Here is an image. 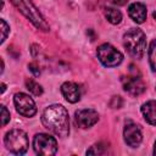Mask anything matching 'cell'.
I'll use <instances>...</instances> for the list:
<instances>
[{
	"label": "cell",
	"mask_w": 156,
	"mask_h": 156,
	"mask_svg": "<svg viewBox=\"0 0 156 156\" xmlns=\"http://www.w3.org/2000/svg\"><path fill=\"white\" fill-rule=\"evenodd\" d=\"M43 126L56 134L57 136L65 138L69 133V118L67 110L58 104L48 106L41 115Z\"/></svg>",
	"instance_id": "cell-1"
},
{
	"label": "cell",
	"mask_w": 156,
	"mask_h": 156,
	"mask_svg": "<svg viewBox=\"0 0 156 156\" xmlns=\"http://www.w3.org/2000/svg\"><path fill=\"white\" fill-rule=\"evenodd\" d=\"M123 45L130 56L141 58L146 50L145 33L139 28H130L123 35Z\"/></svg>",
	"instance_id": "cell-2"
},
{
	"label": "cell",
	"mask_w": 156,
	"mask_h": 156,
	"mask_svg": "<svg viewBox=\"0 0 156 156\" xmlns=\"http://www.w3.org/2000/svg\"><path fill=\"white\" fill-rule=\"evenodd\" d=\"M16 7L17 10L23 13L38 29L43 30V32H48L50 29L48 22L45 21V18L41 16V13L39 12V10L35 7V5L30 1V0H10Z\"/></svg>",
	"instance_id": "cell-3"
},
{
	"label": "cell",
	"mask_w": 156,
	"mask_h": 156,
	"mask_svg": "<svg viewBox=\"0 0 156 156\" xmlns=\"http://www.w3.org/2000/svg\"><path fill=\"white\" fill-rule=\"evenodd\" d=\"M4 141L7 150L15 155H22L28 149V136L22 129H12L7 132Z\"/></svg>",
	"instance_id": "cell-4"
},
{
	"label": "cell",
	"mask_w": 156,
	"mask_h": 156,
	"mask_svg": "<svg viewBox=\"0 0 156 156\" xmlns=\"http://www.w3.org/2000/svg\"><path fill=\"white\" fill-rule=\"evenodd\" d=\"M96 55L99 61L105 67H116L123 61L122 52L108 43L101 44L96 50Z\"/></svg>",
	"instance_id": "cell-5"
},
{
	"label": "cell",
	"mask_w": 156,
	"mask_h": 156,
	"mask_svg": "<svg viewBox=\"0 0 156 156\" xmlns=\"http://www.w3.org/2000/svg\"><path fill=\"white\" fill-rule=\"evenodd\" d=\"M33 147L35 154L43 155V156H50L55 155L57 151V141L54 136L45 134V133H39L35 134L33 139Z\"/></svg>",
	"instance_id": "cell-6"
},
{
	"label": "cell",
	"mask_w": 156,
	"mask_h": 156,
	"mask_svg": "<svg viewBox=\"0 0 156 156\" xmlns=\"http://www.w3.org/2000/svg\"><path fill=\"white\" fill-rule=\"evenodd\" d=\"M13 102H15V107L17 112L24 117H33L37 113V106H35L34 100L24 93L15 94Z\"/></svg>",
	"instance_id": "cell-7"
},
{
	"label": "cell",
	"mask_w": 156,
	"mask_h": 156,
	"mask_svg": "<svg viewBox=\"0 0 156 156\" xmlns=\"http://www.w3.org/2000/svg\"><path fill=\"white\" fill-rule=\"evenodd\" d=\"M123 136L127 145H129L130 147H138L143 140L141 128L136 123L128 121L126 122V126L123 129Z\"/></svg>",
	"instance_id": "cell-8"
},
{
	"label": "cell",
	"mask_w": 156,
	"mask_h": 156,
	"mask_svg": "<svg viewBox=\"0 0 156 156\" xmlns=\"http://www.w3.org/2000/svg\"><path fill=\"white\" fill-rule=\"evenodd\" d=\"M74 121L76 124L79 128H90L99 121V115L93 108H82L76 111L74 113Z\"/></svg>",
	"instance_id": "cell-9"
},
{
	"label": "cell",
	"mask_w": 156,
	"mask_h": 156,
	"mask_svg": "<svg viewBox=\"0 0 156 156\" xmlns=\"http://www.w3.org/2000/svg\"><path fill=\"white\" fill-rule=\"evenodd\" d=\"M122 84H123V89L132 96H138L143 94L145 90L144 82L136 74H128L122 79Z\"/></svg>",
	"instance_id": "cell-10"
},
{
	"label": "cell",
	"mask_w": 156,
	"mask_h": 156,
	"mask_svg": "<svg viewBox=\"0 0 156 156\" xmlns=\"http://www.w3.org/2000/svg\"><path fill=\"white\" fill-rule=\"evenodd\" d=\"M61 93L63 95V98L71 102V104H74L77 101L80 100V88L77 83H73V82H66L61 85Z\"/></svg>",
	"instance_id": "cell-11"
},
{
	"label": "cell",
	"mask_w": 156,
	"mask_h": 156,
	"mask_svg": "<svg viewBox=\"0 0 156 156\" xmlns=\"http://www.w3.org/2000/svg\"><path fill=\"white\" fill-rule=\"evenodd\" d=\"M128 15L135 23H144L146 20V6L141 2H133L128 7Z\"/></svg>",
	"instance_id": "cell-12"
},
{
	"label": "cell",
	"mask_w": 156,
	"mask_h": 156,
	"mask_svg": "<svg viewBox=\"0 0 156 156\" xmlns=\"http://www.w3.org/2000/svg\"><path fill=\"white\" fill-rule=\"evenodd\" d=\"M141 113L147 123L156 126V100H150L143 104Z\"/></svg>",
	"instance_id": "cell-13"
},
{
	"label": "cell",
	"mask_w": 156,
	"mask_h": 156,
	"mask_svg": "<svg viewBox=\"0 0 156 156\" xmlns=\"http://www.w3.org/2000/svg\"><path fill=\"white\" fill-rule=\"evenodd\" d=\"M105 17L112 24H118L122 21L121 11H118L117 9H113V7H106L105 9Z\"/></svg>",
	"instance_id": "cell-14"
},
{
	"label": "cell",
	"mask_w": 156,
	"mask_h": 156,
	"mask_svg": "<svg viewBox=\"0 0 156 156\" xmlns=\"http://www.w3.org/2000/svg\"><path fill=\"white\" fill-rule=\"evenodd\" d=\"M147 56H149V63H150L151 69L156 72V39L151 40L149 50H147Z\"/></svg>",
	"instance_id": "cell-15"
},
{
	"label": "cell",
	"mask_w": 156,
	"mask_h": 156,
	"mask_svg": "<svg viewBox=\"0 0 156 156\" xmlns=\"http://www.w3.org/2000/svg\"><path fill=\"white\" fill-rule=\"evenodd\" d=\"M26 87H27V89L33 94V95H35V96H39V95H41L43 94V88H41V85H39V83H37L35 80H33V79H26Z\"/></svg>",
	"instance_id": "cell-16"
},
{
	"label": "cell",
	"mask_w": 156,
	"mask_h": 156,
	"mask_svg": "<svg viewBox=\"0 0 156 156\" xmlns=\"http://www.w3.org/2000/svg\"><path fill=\"white\" fill-rule=\"evenodd\" d=\"M102 154H105V145L102 143L94 144L93 146H90V149L87 150V155H102Z\"/></svg>",
	"instance_id": "cell-17"
},
{
	"label": "cell",
	"mask_w": 156,
	"mask_h": 156,
	"mask_svg": "<svg viewBox=\"0 0 156 156\" xmlns=\"http://www.w3.org/2000/svg\"><path fill=\"white\" fill-rule=\"evenodd\" d=\"M123 105V100L121 96H112L111 101H110V106L112 108H121Z\"/></svg>",
	"instance_id": "cell-18"
},
{
	"label": "cell",
	"mask_w": 156,
	"mask_h": 156,
	"mask_svg": "<svg viewBox=\"0 0 156 156\" xmlns=\"http://www.w3.org/2000/svg\"><path fill=\"white\" fill-rule=\"evenodd\" d=\"M10 121V112L5 106H1V126H6L7 122Z\"/></svg>",
	"instance_id": "cell-19"
},
{
	"label": "cell",
	"mask_w": 156,
	"mask_h": 156,
	"mask_svg": "<svg viewBox=\"0 0 156 156\" xmlns=\"http://www.w3.org/2000/svg\"><path fill=\"white\" fill-rule=\"evenodd\" d=\"M0 22H1V32H2L1 43H4V41L6 40V38H7V33H9V30H10V27L7 26V23H6L4 20H1Z\"/></svg>",
	"instance_id": "cell-20"
},
{
	"label": "cell",
	"mask_w": 156,
	"mask_h": 156,
	"mask_svg": "<svg viewBox=\"0 0 156 156\" xmlns=\"http://www.w3.org/2000/svg\"><path fill=\"white\" fill-rule=\"evenodd\" d=\"M28 68H29V71L35 76V77H38L39 74H40V69H39V66L35 63V62H32V63H29L28 65Z\"/></svg>",
	"instance_id": "cell-21"
},
{
	"label": "cell",
	"mask_w": 156,
	"mask_h": 156,
	"mask_svg": "<svg viewBox=\"0 0 156 156\" xmlns=\"http://www.w3.org/2000/svg\"><path fill=\"white\" fill-rule=\"evenodd\" d=\"M110 2H112L113 5H117V6H123L127 4L128 0H108Z\"/></svg>",
	"instance_id": "cell-22"
},
{
	"label": "cell",
	"mask_w": 156,
	"mask_h": 156,
	"mask_svg": "<svg viewBox=\"0 0 156 156\" xmlns=\"http://www.w3.org/2000/svg\"><path fill=\"white\" fill-rule=\"evenodd\" d=\"M5 89H6V85H5V83H2V84H1V93H4Z\"/></svg>",
	"instance_id": "cell-23"
},
{
	"label": "cell",
	"mask_w": 156,
	"mask_h": 156,
	"mask_svg": "<svg viewBox=\"0 0 156 156\" xmlns=\"http://www.w3.org/2000/svg\"><path fill=\"white\" fill-rule=\"evenodd\" d=\"M154 155H156V141H155V145H154Z\"/></svg>",
	"instance_id": "cell-24"
},
{
	"label": "cell",
	"mask_w": 156,
	"mask_h": 156,
	"mask_svg": "<svg viewBox=\"0 0 156 156\" xmlns=\"http://www.w3.org/2000/svg\"><path fill=\"white\" fill-rule=\"evenodd\" d=\"M154 18H155V20H156V11H155V12H154Z\"/></svg>",
	"instance_id": "cell-25"
}]
</instances>
